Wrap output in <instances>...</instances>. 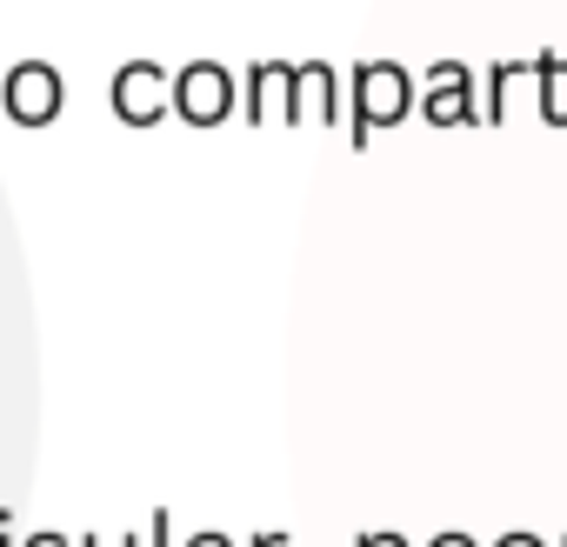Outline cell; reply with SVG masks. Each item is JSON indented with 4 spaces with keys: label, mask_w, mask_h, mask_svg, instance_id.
Wrapping results in <instances>:
<instances>
[{
    "label": "cell",
    "mask_w": 567,
    "mask_h": 547,
    "mask_svg": "<svg viewBox=\"0 0 567 547\" xmlns=\"http://www.w3.org/2000/svg\"><path fill=\"white\" fill-rule=\"evenodd\" d=\"M414 101H421V94H414V81H408L394 61H361V68H354V141L368 147L374 127L408 121Z\"/></svg>",
    "instance_id": "obj_1"
},
{
    "label": "cell",
    "mask_w": 567,
    "mask_h": 547,
    "mask_svg": "<svg viewBox=\"0 0 567 547\" xmlns=\"http://www.w3.org/2000/svg\"><path fill=\"white\" fill-rule=\"evenodd\" d=\"M234 107H240V87H234V74L220 61H194V68L174 74V114L187 127H220Z\"/></svg>",
    "instance_id": "obj_2"
},
{
    "label": "cell",
    "mask_w": 567,
    "mask_h": 547,
    "mask_svg": "<svg viewBox=\"0 0 567 547\" xmlns=\"http://www.w3.org/2000/svg\"><path fill=\"white\" fill-rule=\"evenodd\" d=\"M0 107H8L21 127H54L61 107H68V81L48 61H21V68H8V81H0Z\"/></svg>",
    "instance_id": "obj_3"
},
{
    "label": "cell",
    "mask_w": 567,
    "mask_h": 547,
    "mask_svg": "<svg viewBox=\"0 0 567 547\" xmlns=\"http://www.w3.org/2000/svg\"><path fill=\"white\" fill-rule=\"evenodd\" d=\"M114 114L127 127H154L161 114H174V74H161L154 61H127L114 74Z\"/></svg>",
    "instance_id": "obj_4"
},
{
    "label": "cell",
    "mask_w": 567,
    "mask_h": 547,
    "mask_svg": "<svg viewBox=\"0 0 567 547\" xmlns=\"http://www.w3.org/2000/svg\"><path fill=\"white\" fill-rule=\"evenodd\" d=\"M247 121L254 127H295V68L288 61H254L247 68Z\"/></svg>",
    "instance_id": "obj_5"
},
{
    "label": "cell",
    "mask_w": 567,
    "mask_h": 547,
    "mask_svg": "<svg viewBox=\"0 0 567 547\" xmlns=\"http://www.w3.org/2000/svg\"><path fill=\"white\" fill-rule=\"evenodd\" d=\"M414 107L427 114V127H461V121H474L467 68H461V61H434V68H427V87H421V101H414Z\"/></svg>",
    "instance_id": "obj_6"
},
{
    "label": "cell",
    "mask_w": 567,
    "mask_h": 547,
    "mask_svg": "<svg viewBox=\"0 0 567 547\" xmlns=\"http://www.w3.org/2000/svg\"><path fill=\"white\" fill-rule=\"evenodd\" d=\"M334 114H341V81H334V68H328V61L295 68V127H301V121L334 127Z\"/></svg>",
    "instance_id": "obj_7"
},
{
    "label": "cell",
    "mask_w": 567,
    "mask_h": 547,
    "mask_svg": "<svg viewBox=\"0 0 567 547\" xmlns=\"http://www.w3.org/2000/svg\"><path fill=\"white\" fill-rule=\"evenodd\" d=\"M21 547H81V540H68V534H61V527H34V534H28V540H21Z\"/></svg>",
    "instance_id": "obj_8"
},
{
    "label": "cell",
    "mask_w": 567,
    "mask_h": 547,
    "mask_svg": "<svg viewBox=\"0 0 567 547\" xmlns=\"http://www.w3.org/2000/svg\"><path fill=\"white\" fill-rule=\"evenodd\" d=\"M147 527H154V534H147V547H174V514H154Z\"/></svg>",
    "instance_id": "obj_9"
},
{
    "label": "cell",
    "mask_w": 567,
    "mask_h": 547,
    "mask_svg": "<svg viewBox=\"0 0 567 547\" xmlns=\"http://www.w3.org/2000/svg\"><path fill=\"white\" fill-rule=\"evenodd\" d=\"M354 547H408V540H401V534H394V527H368V534H361V540H354Z\"/></svg>",
    "instance_id": "obj_10"
},
{
    "label": "cell",
    "mask_w": 567,
    "mask_h": 547,
    "mask_svg": "<svg viewBox=\"0 0 567 547\" xmlns=\"http://www.w3.org/2000/svg\"><path fill=\"white\" fill-rule=\"evenodd\" d=\"M81 547H147V540L141 534H87Z\"/></svg>",
    "instance_id": "obj_11"
},
{
    "label": "cell",
    "mask_w": 567,
    "mask_h": 547,
    "mask_svg": "<svg viewBox=\"0 0 567 547\" xmlns=\"http://www.w3.org/2000/svg\"><path fill=\"white\" fill-rule=\"evenodd\" d=\"M427 547H474V534H461V527H447V534H434Z\"/></svg>",
    "instance_id": "obj_12"
},
{
    "label": "cell",
    "mask_w": 567,
    "mask_h": 547,
    "mask_svg": "<svg viewBox=\"0 0 567 547\" xmlns=\"http://www.w3.org/2000/svg\"><path fill=\"white\" fill-rule=\"evenodd\" d=\"M187 547H234V540H227V534H214V527H207V534H194V540H187Z\"/></svg>",
    "instance_id": "obj_13"
},
{
    "label": "cell",
    "mask_w": 567,
    "mask_h": 547,
    "mask_svg": "<svg viewBox=\"0 0 567 547\" xmlns=\"http://www.w3.org/2000/svg\"><path fill=\"white\" fill-rule=\"evenodd\" d=\"M494 547H540L534 534H507V540H494Z\"/></svg>",
    "instance_id": "obj_14"
},
{
    "label": "cell",
    "mask_w": 567,
    "mask_h": 547,
    "mask_svg": "<svg viewBox=\"0 0 567 547\" xmlns=\"http://www.w3.org/2000/svg\"><path fill=\"white\" fill-rule=\"evenodd\" d=\"M0 547H8V527H0Z\"/></svg>",
    "instance_id": "obj_15"
}]
</instances>
